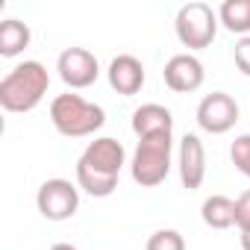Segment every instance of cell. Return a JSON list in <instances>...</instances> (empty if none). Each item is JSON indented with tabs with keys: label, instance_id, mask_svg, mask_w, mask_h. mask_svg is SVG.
Masks as SVG:
<instances>
[{
	"label": "cell",
	"instance_id": "cell-1",
	"mask_svg": "<svg viewBox=\"0 0 250 250\" xmlns=\"http://www.w3.org/2000/svg\"><path fill=\"white\" fill-rule=\"evenodd\" d=\"M50 88V74L42 62L30 59L15 65L3 80H0V106L6 112H33Z\"/></svg>",
	"mask_w": 250,
	"mask_h": 250
},
{
	"label": "cell",
	"instance_id": "cell-2",
	"mask_svg": "<svg viewBox=\"0 0 250 250\" xmlns=\"http://www.w3.org/2000/svg\"><path fill=\"white\" fill-rule=\"evenodd\" d=\"M50 121H53L56 133H62L68 139H85V136H94L106 124V112H103V106H97L74 91H65L50 100Z\"/></svg>",
	"mask_w": 250,
	"mask_h": 250
},
{
	"label": "cell",
	"instance_id": "cell-3",
	"mask_svg": "<svg viewBox=\"0 0 250 250\" xmlns=\"http://www.w3.org/2000/svg\"><path fill=\"white\" fill-rule=\"evenodd\" d=\"M171 156H174V139H171V133L139 139V147H136L133 162H130L133 180L142 188H153V186L165 183V177L171 174Z\"/></svg>",
	"mask_w": 250,
	"mask_h": 250
},
{
	"label": "cell",
	"instance_id": "cell-4",
	"mask_svg": "<svg viewBox=\"0 0 250 250\" xmlns=\"http://www.w3.org/2000/svg\"><path fill=\"white\" fill-rule=\"evenodd\" d=\"M218 12L203 3V0H191V3L180 6L177 18H174V30H177V39L183 47L188 50H203L215 42L218 36Z\"/></svg>",
	"mask_w": 250,
	"mask_h": 250
},
{
	"label": "cell",
	"instance_id": "cell-5",
	"mask_svg": "<svg viewBox=\"0 0 250 250\" xmlns=\"http://www.w3.org/2000/svg\"><path fill=\"white\" fill-rule=\"evenodd\" d=\"M36 206H39V212H42L47 221H68V218H74L77 209H80V188H77L71 180H62V177L44 180V183L39 186Z\"/></svg>",
	"mask_w": 250,
	"mask_h": 250
},
{
	"label": "cell",
	"instance_id": "cell-6",
	"mask_svg": "<svg viewBox=\"0 0 250 250\" xmlns=\"http://www.w3.org/2000/svg\"><path fill=\"white\" fill-rule=\"evenodd\" d=\"M238 115H241V109H238L235 97L227 91H212L197 103V124L203 133H212V136L229 133L235 127Z\"/></svg>",
	"mask_w": 250,
	"mask_h": 250
},
{
	"label": "cell",
	"instance_id": "cell-7",
	"mask_svg": "<svg viewBox=\"0 0 250 250\" xmlns=\"http://www.w3.org/2000/svg\"><path fill=\"white\" fill-rule=\"evenodd\" d=\"M56 71H59V80L68 88H88V85L97 83L100 65H97V56L91 50H85V47H68V50L59 53Z\"/></svg>",
	"mask_w": 250,
	"mask_h": 250
},
{
	"label": "cell",
	"instance_id": "cell-8",
	"mask_svg": "<svg viewBox=\"0 0 250 250\" xmlns=\"http://www.w3.org/2000/svg\"><path fill=\"white\" fill-rule=\"evenodd\" d=\"M162 80L171 91L177 94H191L203 85L206 80V71H203V62L194 56V53H177L165 62V71H162Z\"/></svg>",
	"mask_w": 250,
	"mask_h": 250
},
{
	"label": "cell",
	"instance_id": "cell-9",
	"mask_svg": "<svg viewBox=\"0 0 250 250\" xmlns=\"http://www.w3.org/2000/svg\"><path fill=\"white\" fill-rule=\"evenodd\" d=\"M177 165H180V180L188 191L200 188L206 180V147L200 142V136L186 133L180 139V150H177Z\"/></svg>",
	"mask_w": 250,
	"mask_h": 250
},
{
	"label": "cell",
	"instance_id": "cell-10",
	"mask_svg": "<svg viewBox=\"0 0 250 250\" xmlns=\"http://www.w3.org/2000/svg\"><path fill=\"white\" fill-rule=\"evenodd\" d=\"M80 162H85L88 168L100 171V174H109V177H121V168L127 165V150L118 139H109V136H100L94 142H88L85 153L80 156Z\"/></svg>",
	"mask_w": 250,
	"mask_h": 250
},
{
	"label": "cell",
	"instance_id": "cell-11",
	"mask_svg": "<svg viewBox=\"0 0 250 250\" xmlns=\"http://www.w3.org/2000/svg\"><path fill=\"white\" fill-rule=\"evenodd\" d=\"M106 77H109V85H112L118 94L133 97V94H139L142 85H145V65H142V59H136L133 53H121V56H115V59L109 62Z\"/></svg>",
	"mask_w": 250,
	"mask_h": 250
},
{
	"label": "cell",
	"instance_id": "cell-12",
	"mask_svg": "<svg viewBox=\"0 0 250 250\" xmlns=\"http://www.w3.org/2000/svg\"><path fill=\"white\" fill-rule=\"evenodd\" d=\"M133 133L139 139L174 133V115H171V109H165L162 103H145V106H139L133 112Z\"/></svg>",
	"mask_w": 250,
	"mask_h": 250
},
{
	"label": "cell",
	"instance_id": "cell-13",
	"mask_svg": "<svg viewBox=\"0 0 250 250\" xmlns=\"http://www.w3.org/2000/svg\"><path fill=\"white\" fill-rule=\"evenodd\" d=\"M30 39H33V33L24 21H18V18L0 21V56L12 59V56L24 53L30 47Z\"/></svg>",
	"mask_w": 250,
	"mask_h": 250
},
{
	"label": "cell",
	"instance_id": "cell-14",
	"mask_svg": "<svg viewBox=\"0 0 250 250\" xmlns=\"http://www.w3.org/2000/svg\"><path fill=\"white\" fill-rule=\"evenodd\" d=\"M200 218L212 229H229V227H235V200H229L224 194H212L203 200Z\"/></svg>",
	"mask_w": 250,
	"mask_h": 250
},
{
	"label": "cell",
	"instance_id": "cell-15",
	"mask_svg": "<svg viewBox=\"0 0 250 250\" xmlns=\"http://www.w3.org/2000/svg\"><path fill=\"white\" fill-rule=\"evenodd\" d=\"M218 21L241 39L250 36V0H224L218 6Z\"/></svg>",
	"mask_w": 250,
	"mask_h": 250
},
{
	"label": "cell",
	"instance_id": "cell-16",
	"mask_svg": "<svg viewBox=\"0 0 250 250\" xmlns=\"http://www.w3.org/2000/svg\"><path fill=\"white\" fill-rule=\"evenodd\" d=\"M77 186L91 194V197H109L115 188H118V177H109V174H100L94 168H88L85 162H77Z\"/></svg>",
	"mask_w": 250,
	"mask_h": 250
},
{
	"label": "cell",
	"instance_id": "cell-17",
	"mask_svg": "<svg viewBox=\"0 0 250 250\" xmlns=\"http://www.w3.org/2000/svg\"><path fill=\"white\" fill-rule=\"evenodd\" d=\"M145 250H186V238L177 229H156L147 238V247Z\"/></svg>",
	"mask_w": 250,
	"mask_h": 250
},
{
	"label": "cell",
	"instance_id": "cell-18",
	"mask_svg": "<svg viewBox=\"0 0 250 250\" xmlns=\"http://www.w3.org/2000/svg\"><path fill=\"white\" fill-rule=\"evenodd\" d=\"M229 159H232L235 171H241V174L250 180V133H244V136H238V139L232 142Z\"/></svg>",
	"mask_w": 250,
	"mask_h": 250
},
{
	"label": "cell",
	"instance_id": "cell-19",
	"mask_svg": "<svg viewBox=\"0 0 250 250\" xmlns=\"http://www.w3.org/2000/svg\"><path fill=\"white\" fill-rule=\"evenodd\" d=\"M235 227L241 232H250V188L235 197Z\"/></svg>",
	"mask_w": 250,
	"mask_h": 250
},
{
	"label": "cell",
	"instance_id": "cell-20",
	"mask_svg": "<svg viewBox=\"0 0 250 250\" xmlns=\"http://www.w3.org/2000/svg\"><path fill=\"white\" fill-rule=\"evenodd\" d=\"M232 59H235V68H238L244 77H250V36H244V39L235 42V47H232Z\"/></svg>",
	"mask_w": 250,
	"mask_h": 250
},
{
	"label": "cell",
	"instance_id": "cell-21",
	"mask_svg": "<svg viewBox=\"0 0 250 250\" xmlns=\"http://www.w3.org/2000/svg\"><path fill=\"white\" fill-rule=\"evenodd\" d=\"M50 250H77V247H74V244H68V241H56Z\"/></svg>",
	"mask_w": 250,
	"mask_h": 250
},
{
	"label": "cell",
	"instance_id": "cell-22",
	"mask_svg": "<svg viewBox=\"0 0 250 250\" xmlns=\"http://www.w3.org/2000/svg\"><path fill=\"white\" fill-rule=\"evenodd\" d=\"M241 250H250V232H241Z\"/></svg>",
	"mask_w": 250,
	"mask_h": 250
}]
</instances>
